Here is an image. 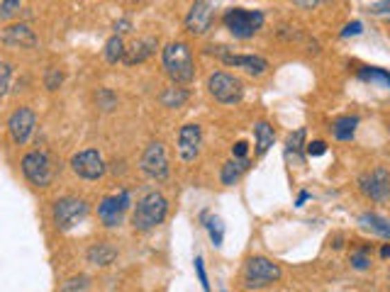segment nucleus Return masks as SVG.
I'll return each mask as SVG.
<instances>
[{
  "mask_svg": "<svg viewBox=\"0 0 390 292\" xmlns=\"http://www.w3.org/2000/svg\"><path fill=\"white\" fill-rule=\"evenodd\" d=\"M163 71L173 81V86H186L195 78V61H193V51L183 42H171L163 46L161 51Z\"/></svg>",
  "mask_w": 390,
  "mask_h": 292,
  "instance_id": "1",
  "label": "nucleus"
},
{
  "mask_svg": "<svg viewBox=\"0 0 390 292\" xmlns=\"http://www.w3.org/2000/svg\"><path fill=\"white\" fill-rule=\"evenodd\" d=\"M168 217V200L161 192H147L142 200L137 202L132 215V227L137 232H152L159 224H163V219Z\"/></svg>",
  "mask_w": 390,
  "mask_h": 292,
  "instance_id": "2",
  "label": "nucleus"
},
{
  "mask_svg": "<svg viewBox=\"0 0 390 292\" xmlns=\"http://www.w3.org/2000/svg\"><path fill=\"white\" fill-rule=\"evenodd\" d=\"M281 266L274 263L271 258L264 256H251L244 263V287L249 290H264V287H271L274 282L281 280Z\"/></svg>",
  "mask_w": 390,
  "mask_h": 292,
  "instance_id": "3",
  "label": "nucleus"
},
{
  "mask_svg": "<svg viewBox=\"0 0 390 292\" xmlns=\"http://www.w3.org/2000/svg\"><path fill=\"white\" fill-rule=\"evenodd\" d=\"M224 27L234 39H251L266 22V15L261 10H244V8H229L222 15Z\"/></svg>",
  "mask_w": 390,
  "mask_h": 292,
  "instance_id": "4",
  "label": "nucleus"
},
{
  "mask_svg": "<svg viewBox=\"0 0 390 292\" xmlns=\"http://www.w3.org/2000/svg\"><path fill=\"white\" fill-rule=\"evenodd\" d=\"M88 217V202L81 200V197H59L51 207V219H54V227L59 232H69L73 229L78 222H83Z\"/></svg>",
  "mask_w": 390,
  "mask_h": 292,
  "instance_id": "5",
  "label": "nucleus"
},
{
  "mask_svg": "<svg viewBox=\"0 0 390 292\" xmlns=\"http://www.w3.org/2000/svg\"><path fill=\"white\" fill-rule=\"evenodd\" d=\"M22 173L37 188H49L56 176V163L46 152H30L22 158Z\"/></svg>",
  "mask_w": 390,
  "mask_h": 292,
  "instance_id": "6",
  "label": "nucleus"
},
{
  "mask_svg": "<svg viewBox=\"0 0 390 292\" xmlns=\"http://www.w3.org/2000/svg\"><path fill=\"white\" fill-rule=\"evenodd\" d=\"M208 91L222 105H237L244 98V83L227 71H215L208 78Z\"/></svg>",
  "mask_w": 390,
  "mask_h": 292,
  "instance_id": "7",
  "label": "nucleus"
},
{
  "mask_svg": "<svg viewBox=\"0 0 390 292\" xmlns=\"http://www.w3.org/2000/svg\"><path fill=\"white\" fill-rule=\"evenodd\" d=\"M130 205H132V197H130L127 190H120L117 195L103 197L100 205H98V219H100L103 227H107V229L120 227V224L125 222V215H127V210H130Z\"/></svg>",
  "mask_w": 390,
  "mask_h": 292,
  "instance_id": "8",
  "label": "nucleus"
},
{
  "mask_svg": "<svg viewBox=\"0 0 390 292\" xmlns=\"http://www.w3.org/2000/svg\"><path fill=\"white\" fill-rule=\"evenodd\" d=\"M139 171L144 173L152 181H166L168 173H171V166H168V156L166 149H163L161 141H152V144L144 149L142 158H139Z\"/></svg>",
  "mask_w": 390,
  "mask_h": 292,
  "instance_id": "9",
  "label": "nucleus"
},
{
  "mask_svg": "<svg viewBox=\"0 0 390 292\" xmlns=\"http://www.w3.org/2000/svg\"><path fill=\"white\" fill-rule=\"evenodd\" d=\"M71 171L76 173L78 178H83V181H98V178L105 176L107 166H105V161H103L100 152H96V149H83V152L71 156Z\"/></svg>",
  "mask_w": 390,
  "mask_h": 292,
  "instance_id": "10",
  "label": "nucleus"
},
{
  "mask_svg": "<svg viewBox=\"0 0 390 292\" xmlns=\"http://www.w3.org/2000/svg\"><path fill=\"white\" fill-rule=\"evenodd\" d=\"M220 0H195L186 15V30L190 35H205V32L213 27L215 8H218Z\"/></svg>",
  "mask_w": 390,
  "mask_h": 292,
  "instance_id": "11",
  "label": "nucleus"
},
{
  "mask_svg": "<svg viewBox=\"0 0 390 292\" xmlns=\"http://www.w3.org/2000/svg\"><path fill=\"white\" fill-rule=\"evenodd\" d=\"M215 54L222 59V64L227 66H234V69H244L249 73V76H264L266 71H269V61L264 59V56H256V54H229L227 46H218L215 49Z\"/></svg>",
  "mask_w": 390,
  "mask_h": 292,
  "instance_id": "12",
  "label": "nucleus"
},
{
  "mask_svg": "<svg viewBox=\"0 0 390 292\" xmlns=\"http://www.w3.org/2000/svg\"><path fill=\"white\" fill-rule=\"evenodd\" d=\"M359 188L373 202H385L390 197V173L383 166L373 168L359 178Z\"/></svg>",
  "mask_w": 390,
  "mask_h": 292,
  "instance_id": "13",
  "label": "nucleus"
},
{
  "mask_svg": "<svg viewBox=\"0 0 390 292\" xmlns=\"http://www.w3.org/2000/svg\"><path fill=\"white\" fill-rule=\"evenodd\" d=\"M35 127H37L35 112H32L30 107H17L10 115V120H8V131H10L12 144H17V146L27 144L32 131H35Z\"/></svg>",
  "mask_w": 390,
  "mask_h": 292,
  "instance_id": "14",
  "label": "nucleus"
},
{
  "mask_svg": "<svg viewBox=\"0 0 390 292\" xmlns=\"http://www.w3.org/2000/svg\"><path fill=\"white\" fill-rule=\"evenodd\" d=\"M200 146H203V129L198 125H183L178 131V156H181V161H195L200 154Z\"/></svg>",
  "mask_w": 390,
  "mask_h": 292,
  "instance_id": "15",
  "label": "nucleus"
},
{
  "mask_svg": "<svg viewBox=\"0 0 390 292\" xmlns=\"http://www.w3.org/2000/svg\"><path fill=\"white\" fill-rule=\"evenodd\" d=\"M3 44L8 46H20V49H35L37 46V35L32 32L30 25L20 22V25H10L8 30H3Z\"/></svg>",
  "mask_w": 390,
  "mask_h": 292,
  "instance_id": "16",
  "label": "nucleus"
},
{
  "mask_svg": "<svg viewBox=\"0 0 390 292\" xmlns=\"http://www.w3.org/2000/svg\"><path fill=\"white\" fill-rule=\"evenodd\" d=\"M159 49V39L157 37H142V39H137L132 44V49L125 51V64L127 66H134V64H142V61H147L149 56H154Z\"/></svg>",
  "mask_w": 390,
  "mask_h": 292,
  "instance_id": "17",
  "label": "nucleus"
},
{
  "mask_svg": "<svg viewBox=\"0 0 390 292\" xmlns=\"http://www.w3.org/2000/svg\"><path fill=\"white\" fill-rule=\"evenodd\" d=\"M115 258H117V248L112 246V244H107V241L93 244V246L86 251V261L93 263V266H98V268L112 266V263H115Z\"/></svg>",
  "mask_w": 390,
  "mask_h": 292,
  "instance_id": "18",
  "label": "nucleus"
},
{
  "mask_svg": "<svg viewBox=\"0 0 390 292\" xmlns=\"http://www.w3.org/2000/svg\"><path fill=\"white\" fill-rule=\"evenodd\" d=\"M359 227L364 229V232H371V234H375V237L388 239L390 241V222L385 217L375 215V212H364V215L359 217Z\"/></svg>",
  "mask_w": 390,
  "mask_h": 292,
  "instance_id": "19",
  "label": "nucleus"
},
{
  "mask_svg": "<svg viewBox=\"0 0 390 292\" xmlns=\"http://www.w3.org/2000/svg\"><path fill=\"white\" fill-rule=\"evenodd\" d=\"M249 166H251L249 158H229V161L222 166V171H220V181H222V185H237V183L242 181L244 173L249 171Z\"/></svg>",
  "mask_w": 390,
  "mask_h": 292,
  "instance_id": "20",
  "label": "nucleus"
},
{
  "mask_svg": "<svg viewBox=\"0 0 390 292\" xmlns=\"http://www.w3.org/2000/svg\"><path fill=\"white\" fill-rule=\"evenodd\" d=\"M254 139H256V156H264L276 141V131L269 122H256L254 125Z\"/></svg>",
  "mask_w": 390,
  "mask_h": 292,
  "instance_id": "21",
  "label": "nucleus"
},
{
  "mask_svg": "<svg viewBox=\"0 0 390 292\" xmlns=\"http://www.w3.org/2000/svg\"><path fill=\"white\" fill-rule=\"evenodd\" d=\"M356 127H359V117L356 115H344V117H337L332 122V136L339 141H351L356 134Z\"/></svg>",
  "mask_w": 390,
  "mask_h": 292,
  "instance_id": "22",
  "label": "nucleus"
},
{
  "mask_svg": "<svg viewBox=\"0 0 390 292\" xmlns=\"http://www.w3.org/2000/svg\"><path fill=\"white\" fill-rule=\"evenodd\" d=\"M303 141H305V129H298L295 134L288 136V141H285V156H288V161H295L298 166H303L305 163V156H303Z\"/></svg>",
  "mask_w": 390,
  "mask_h": 292,
  "instance_id": "23",
  "label": "nucleus"
},
{
  "mask_svg": "<svg viewBox=\"0 0 390 292\" xmlns=\"http://www.w3.org/2000/svg\"><path fill=\"white\" fill-rule=\"evenodd\" d=\"M200 219L205 222V229H208V234H210V241H213L215 246H222V241H224L222 219H220V217H215V215H208V212H203V215H200Z\"/></svg>",
  "mask_w": 390,
  "mask_h": 292,
  "instance_id": "24",
  "label": "nucleus"
},
{
  "mask_svg": "<svg viewBox=\"0 0 390 292\" xmlns=\"http://www.w3.org/2000/svg\"><path fill=\"white\" fill-rule=\"evenodd\" d=\"M359 78L366 83H375V86H383L390 91V73L383 69H375V66H366V69L359 71Z\"/></svg>",
  "mask_w": 390,
  "mask_h": 292,
  "instance_id": "25",
  "label": "nucleus"
},
{
  "mask_svg": "<svg viewBox=\"0 0 390 292\" xmlns=\"http://www.w3.org/2000/svg\"><path fill=\"white\" fill-rule=\"evenodd\" d=\"M186 102H188V91H186V88L171 86V88H166V91L161 93V105L163 107H171V110H176V107H183Z\"/></svg>",
  "mask_w": 390,
  "mask_h": 292,
  "instance_id": "26",
  "label": "nucleus"
},
{
  "mask_svg": "<svg viewBox=\"0 0 390 292\" xmlns=\"http://www.w3.org/2000/svg\"><path fill=\"white\" fill-rule=\"evenodd\" d=\"M125 42H122L120 35H112L110 39L105 42V49H103V54H105V61L107 64H117V61L125 59Z\"/></svg>",
  "mask_w": 390,
  "mask_h": 292,
  "instance_id": "27",
  "label": "nucleus"
},
{
  "mask_svg": "<svg viewBox=\"0 0 390 292\" xmlns=\"http://www.w3.org/2000/svg\"><path fill=\"white\" fill-rule=\"evenodd\" d=\"M88 287H91V277L88 275H73L61 285V292H88Z\"/></svg>",
  "mask_w": 390,
  "mask_h": 292,
  "instance_id": "28",
  "label": "nucleus"
},
{
  "mask_svg": "<svg viewBox=\"0 0 390 292\" xmlns=\"http://www.w3.org/2000/svg\"><path fill=\"white\" fill-rule=\"evenodd\" d=\"M96 102H98V107H100V110H105V112H110V110H115V107H117L115 93L107 91V88H100V91L96 93Z\"/></svg>",
  "mask_w": 390,
  "mask_h": 292,
  "instance_id": "29",
  "label": "nucleus"
},
{
  "mask_svg": "<svg viewBox=\"0 0 390 292\" xmlns=\"http://www.w3.org/2000/svg\"><path fill=\"white\" fill-rule=\"evenodd\" d=\"M349 263H351V268H356V271H366V268H371L369 248H359V251H354L349 256Z\"/></svg>",
  "mask_w": 390,
  "mask_h": 292,
  "instance_id": "30",
  "label": "nucleus"
},
{
  "mask_svg": "<svg viewBox=\"0 0 390 292\" xmlns=\"http://www.w3.org/2000/svg\"><path fill=\"white\" fill-rule=\"evenodd\" d=\"M22 0H0V20H10L20 10Z\"/></svg>",
  "mask_w": 390,
  "mask_h": 292,
  "instance_id": "31",
  "label": "nucleus"
},
{
  "mask_svg": "<svg viewBox=\"0 0 390 292\" xmlns=\"http://www.w3.org/2000/svg\"><path fill=\"white\" fill-rule=\"evenodd\" d=\"M10 78H12V66L0 61V95H6L8 88H10Z\"/></svg>",
  "mask_w": 390,
  "mask_h": 292,
  "instance_id": "32",
  "label": "nucleus"
},
{
  "mask_svg": "<svg viewBox=\"0 0 390 292\" xmlns=\"http://www.w3.org/2000/svg\"><path fill=\"white\" fill-rule=\"evenodd\" d=\"M61 83H64V73H61L59 69H49V71H46V76H44L46 91H56Z\"/></svg>",
  "mask_w": 390,
  "mask_h": 292,
  "instance_id": "33",
  "label": "nucleus"
},
{
  "mask_svg": "<svg viewBox=\"0 0 390 292\" xmlns=\"http://www.w3.org/2000/svg\"><path fill=\"white\" fill-rule=\"evenodd\" d=\"M369 10H371V15H373V17H380V20L390 22V0H378V3H373Z\"/></svg>",
  "mask_w": 390,
  "mask_h": 292,
  "instance_id": "34",
  "label": "nucleus"
},
{
  "mask_svg": "<svg viewBox=\"0 0 390 292\" xmlns=\"http://www.w3.org/2000/svg\"><path fill=\"white\" fill-rule=\"evenodd\" d=\"M305 152H308V156H322V154H327V144L324 141H310V144H305Z\"/></svg>",
  "mask_w": 390,
  "mask_h": 292,
  "instance_id": "35",
  "label": "nucleus"
},
{
  "mask_svg": "<svg viewBox=\"0 0 390 292\" xmlns=\"http://www.w3.org/2000/svg\"><path fill=\"white\" fill-rule=\"evenodd\" d=\"M361 32H364V22H359V20H354V22H346L344 25V30H342V37H359Z\"/></svg>",
  "mask_w": 390,
  "mask_h": 292,
  "instance_id": "36",
  "label": "nucleus"
},
{
  "mask_svg": "<svg viewBox=\"0 0 390 292\" xmlns=\"http://www.w3.org/2000/svg\"><path fill=\"white\" fill-rule=\"evenodd\" d=\"M195 273H198V280L200 285H203L205 292H210V282H208V273H205V266H203V258H195Z\"/></svg>",
  "mask_w": 390,
  "mask_h": 292,
  "instance_id": "37",
  "label": "nucleus"
},
{
  "mask_svg": "<svg viewBox=\"0 0 390 292\" xmlns=\"http://www.w3.org/2000/svg\"><path fill=\"white\" fill-rule=\"evenodd\" d=\"M247 152H249L247 141H237V144L232 146V156L234 158H247Z\"/></svg>",
  "mask_w": 390,
  "mask_h": 292,
  "instance_id": "38",
  "label": "nucleus"
},
{
  "mask_svg": "<svg viewBox=\"0 0 390 292\" xmlns=\"http://www.w3.org/2000/svg\"><path fill=\"white\" fill-rule=\"evenodd\" d=\"M295 8H300V10H312V8L319 6V0H290Z\"/></svg>",
  "mask_w": 390,
  "mask_h": 292,
  "instance_id": "39",
  "label": "nucleus"
},
{
  "mask_svg": "<svg viewBox=\"0 0 390 292\" xmlns=\"http://www.w3.org/2000/svg\"><path fill=\"white\" fill-rule=\"evenodd\" d=\"M130 30H132V22H130V20L115 22V35H125V32H130Z\"/></svg>",
  "mask_w": 390,
  "mask_h": 292,
  "instance_id": "40",
  "label": "nucleus"
},
{
  "mask_svg": "<svg viewBox=\"0 0 390 292\" xmlns=\"http://www.w3.org/2000/svg\"><path fill=\"white\" fill-rule=\"evenodd\" d=\"M380 258H390V244H385V246L380 248Z\"/></svg>",
  "mask_w": 390,
  "mask_h": 292,
  "instance_id": "41",
  "label": "nucleus"
},
{
  "mask_svg": "<svg viewBox=\"0 0 390 292\" xmlns=\"http://www.w3.org/2000/svg\"><path fill=\"white\" fill-rule=\"evenodd\" d=\"M308 197H310V192H300V197H298V207H303Z\"/></svg>",
  "mask_w": 390,
  "mask_h": 292,
  "instance_id": "42",
  "label": "nucleus"
},
{
  "mask_svg": "<svg viewBox=\"0 0 390 292\" xmlns=\"http://www.w3.org/2000/svg\"><path fill=\"white\" fill-rule=\"evenodd\" d=\"M388 287H390V273H388Z\"/></svg>",
  "mask_w": 390,
  "mask_h": 292,
  "instance_id": "43",
  "label": "nucleus"
}]
</instances>
